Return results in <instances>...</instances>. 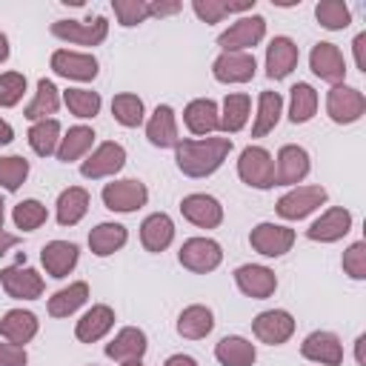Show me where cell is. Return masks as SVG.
<instances>
[{
	"label": "cell",
	"instance_id": "cell-1",
	"mask_svg": "<svg viewBox=\"0 0 366 366\" xmlns=\"http://www.w3.org/2000/svg\"><path fill=\"white\" fill-rule=\"evenodd\" d=\"M229 152H232V137L180 140L174 146V160L186 177H209L223 166Z\"/></svg>",
	"mask_w": 366,
	"mask_h": 366
},
{
	"label": "cell",
	"instance_id": "cell-2",
	"mask_svg": "<svg viewBox=\"0 0 366 366\" xmlns=\"http://www.w3.org/2000/svg\"><path fill=\"white\" fill-rule=\"evenodd\" d=\"M51 34L71 46H100L109 34V20L103 14L89 17V20H54Z\"/></svg>",
	"mask_w": 366,
	"mask_h": 366
},
{
	"label": "cell",
	"instance_id": "cell-3",
	"mask_svg": "<svg viewBox=\"0 0 366 366\" xmlns=\"http://www.w3.org/2000/svg\"><path fill=\"white\" fill-rule=\"evenodd\" d=\"M0 286L14 300H37L43 295V277L37 269L26 266V254H20L14 266L0 272Z\"/></svg>",
	"mask_w": 366,
	"mask_h": 366
},
{
	"label": "cell",
	"instance_id": "cell-4",
	"mask_svg": "<svg viewBox=\"0 0 366 366\" xmlns=\"http://www.w3.org/2000/svg\"><path fill=\"white\" fill-rule=\"evenodd\" d=\"M366 112V97L360 89L355 86H346V83H337L329 89L326 94V114L332 123H340V126H349L355 120H360Z\"/></svg>",
	"mask_w": 366,
	"mask_h": 366
},
{
	"label": "cell",
	"instance_id": "cell-5",
	"mask_svg": "<svg viewBox=\"0 0 366 366\" xmlns=\"http://www.w3.org/2000/svg\"><path fill=\"white\" fill-rule=\"evenodd\" d=\"M237 174L252 189H272L274 186V160L263 146H246L237 160Z\"/></svg>",
	"mask_w": 366,
	"mask_h": 366
},
{
	"label": "cell",
	"instance_id": "cell-6",
	"mask_svg": "<svg viewBox=\"0 0 366 366\" xmlns=\"http://www.w3.org/2000/svg\"><path fill=\"white\" fill-rule=\"evenodd\" d=\"M103 206L109 212H120V214H129V212H137L146 206L149 200V189L146 183L134 180V177H126V180H114V183H106L103 192Z\"/></svg>",
	"mask_w": 366,
	"mask_h": 366
},
{
	"label": "cell",
	"instance_id": "cell-7",
	"mask_svg": "<svg viewBox=\"0 0 366 366\" xmlns=\"http://www.w3.org/2000/svg\"><path fill=\"white\" fill-rule=\"evenodd\" d=\"M177 260L183 269L194 272V274H206V272H214L223 260V249L217 240L212 237H189L180 252H177Z\"/></svg>",
	"mask_w": 366,
	"mask_h": 366
},
{
	"label": "cell",
	"instance_id": "cell-8",
	"mask_svg": "<svg viewBox=\"0 0 366 366\" xmlns=\"http://www.w3.org/2000/svg\"><path fill=\"white\" fill-rule=\"evenodd\" d=\"M263 37H266V20H263L260 14H249V17L234 20V23L217 37V46H220L223 51H249V49H254Z\"/></svg>",
	"mask_w": 366,
	"mask_h": 366
},
{
	"label": "cell",
	"instance_id": "cell-9",
	"mask_svg": "<svg viewBox=\"0 0 366 366\" xmlns=\"http://www.w3.org/2000/svg\"><path fill=\"white\" fill-rule=\"evenodd\" d=\"M323 203H326V189L323 186H295L292 192H286L277 200L274 209L283 220H303L306 214H312Z\"/></svg>",
	"mask_w": 366,
	"mask_h": 366
},
{
	"label": "cell",
	"instance_id": "cell-10",
	"mask_svg": "<svg viewBox=\"0 0 366 366\" xmlns=\"http://www.w3.org/2000/svg\"><path fill=\"white\" fill-rule=\"evenodd\" d=\"M123 166H126V149L114 140H106L80 163V174L89 180H100V177L117 174Z\"/></svg>",
	"mask_w": 366,
	"mask_h": 366
},
{
	"label": "cell",
	"instance_id": "cell-11",
	"mask_svg": "<svg viewBox=\"0 0 366 366\" xmlns=\"http://www.w3.org/2000/svg\"><path fill=\"white\" fill-rule=\"evenodd\" d=\"M249 243L257 254L263 257H280L292 249L295 243V229L289 226H280V223H257L252 232H249Z\"/></svg>",
	"mask_w": 366,
	"mask_h": 366
},
{
	"label": "cell",
	"instance_id": "cell-12",
	"mask_svg": "<svg viewBox=\"0 0 366 366\" xmlns=\"http://www.w3.org/2000/svg\"><path fill=\"white\" fill-rule=\"evenodd\" d=\"M234 283L237 289L252 297V300H266L274 295L277 289V274L269 266H257V263H243L234 269Z\"/></svg>",
	"mask_w": 366,
	"mask_h": 366
},
{
	"label": "cell",
	"instance_id": "cell-13",
	"mask_svg": "<svg viewBox=\"0 0 366 366\" xmlns=\"http://www.w3.org/2000/svg\"><path fill=\"white\" fill-rule=\"evenodd\" d=\"M252 332L260 343L280 346L295 335V317L286 309H269V312H260L252 320Z\"/></svg>",
	"mask_w": 366,
	"mask_h": 366
},
{
	"label": "cell",
	"instance_id": "cell-14",
	"mask_svg": "<svg viewBox=\"0 0 366 366\" xmlns=\"http://www.w3.org/2000/svg\"><path fill=\"white\" fill-rule=\"evenodd\" d=\"M309 69H312L320 80L337 86V83H343V77H346L343 51H340L335 43H315V46H312V54H309Z\"/></svg>",
	"mask_w": 366,
	"mask_h": 366
},
{
	"label": "cell",
	"instance_id": "cell-15",
	"mask_svg": "<svg viewBox=\"0 0 366 366\" xmlns=\"http://www.w3.org/2000/svg\"><path fill=\"white\" fill-rule=\"evenodd\" d=\"M254 54L252 51H223L212 63V74L217 83H249L254 77Z\"/></svg>",
	"mask_w": 366,
	"mask_h": 366
},
{
	"label": "cell",
	"instance_id": "cell-16",
	"mask_svg": "<svg viewBox=\"0 0 366 366\" xmlns=\"http://www.w3.org/2000/svg\"><path fill=\"white\" fill-rule=\"evenodd\" d=\"M312 169V160H309V152L303 146H283L277 152V166H274V186H295L300 183Z\"/></svg>",
	"mask_w": 366,
	"mask_h": 366
},
{
	"label": "cell",
	"instance_id": "cell-17",
	"mask_svg": "<svg viewBox=\"0 0 366 366\" xmlns=\"http://www.w3.org/2000/svg\"><path fill=\"white\" fill-rule=\"evenodd\" d=\"M51 71L66 77V80H80L89 83L97 77V60L92 54L83 51H69V49H57L51 54Z\"/></svg>",
	"mask_w": 366,
	"mask_h": 366
},
{
	"label": "cell",
	"instance_id": "cell-18",
	"mask_svg": "<svg viewBox=\"0 0 366 366\" xmlns=\"http://www.w3.org/2000/svg\"><path fill=\"white\" fill-rule=\"evenodd\" d=\"M300 355L320 366H340L343 363V343L335 332H312L300 343Z\"/></svg>",
	"mask_w": 366,
	"mask_h": 366
},
{
	"label": "cell",
	"instance_id": "cell-19",
	"mask_svg": "<svg viewBox=\"0 0 366 366\" xmlns=\"http://www.w3.org/2000/svg\"><path fill=\"white\" fill-rule=\"evenodd\" d=\"M300 60V51H297V43L286 34H277L272 37V43L266 46V74L272 80H283L292 74V69L297 66Z\"/></svg>",
	"mask_w": 366,
	"mask_h": 366
},
{
	"label": "cell",
	"instance_id": "cell-20",
	"mask_svg": "<svg viewBox=\"0 0 366 366\" xmlns=\"http://www.w3.org/2000/svg\"><path fill=\"white\" fill-rule=\"evenodd\" d=\"M180 212L197 229H217L223 223V206L212 194H186L180 200Z\"/></svg>",
	"mask_w": 366,
	"mask_h": 366
},
{
	"label": "cell",
	"instance_id": "cell-21",
	"mask_svg": "<svg viewBox=\"0 0 366 366\" xmlns=\"http://www.w3.org/2000/svg\"><path fill=\"white\" fill-rule=\"evenodd\" d=\"M349 229H352V212L343 206H332L306 229V237L317 243H335L343 234H349Z\"/></svg>",
	"mask_w": 366,
	"mask_h": 366
},
{
	"label": "cell",
	"instance_id": "cell-22",
	"mask_svg": "<svg viewBox=\"0 0 366 366\" xmlns=\"http://www.w3.org/2000/svg\"><path fill=\"white\" fill-rule=\"evenodd\" d=\"M172 240H174V223L166 212H154L140 223V243L146 252H152V254L166 252L172 246Z\"/></svg>",
	"mask_w": 366,
	"mask_h": 366
},
{
	"label": "cell",
	"instance_id": "cell-23",
	"mask_svg": "<svg viewBox=\"0 0 366 366\" xmlns=\"http://www.w3.org/2000/svg\"><path fill=\"white\" fill-rule=\"evenodd\" d=\"M77 257H80V249L69 240H51L40 249V263L51 277H66L77 266Z\"/></svg>",
	"mask_w": 366,
	"mask_h": 366
},
{
	"label": "cell",
	"instance_id": "cell-24",
	"mask_svg": "<svg viewBox=\"0 0 366 366\" xmlns=\"http://www.w3.org/2000/svg\"><path fill=\"white\" fill-rule=\"evenodd\" d=\"M40 329V320L37 315L26 312V309H9L3 317H0V337L14 343V346H26Z\"/></svg>",
	"mask_w": 366,
	"mask_h": 366
},
{
	"label": "cell",
	"instance_id": "cell-25",
	"mask_svg": "<svg viewBox=\"0 0 366 366\" xmlns=\"http://www.w3.org/2000/svg\"><path fill=\"white\" fill-rule=\"evenodd\" d=\"M183 123L192 134H212L220 129V109L212 97H197L183 109Z\"/></svg>",
	"mask_w": 366,
	"mask_h": 366
},
{
	"label": "cell",
	"instance_id": "cell-26",
	"mask_svg": "<svg viewBox=\"0 0 366 366\" xmlns=\"http://www.w3.org/2000/svg\"><path fill=\"white\" fill-rule=\"evenodd\" d=\"M146 137L157 149H172V146L180 143V137H177V117H174L172 106L163 103V106H157L152 112V117L146 123Z\"/></svg>",
	"mask_w": 366,
	"mask_h": 366
},
{
	"label": "cell",
	"instance_id": "cell-27",
	"mask_svg": "<svg viewBox=\"0 0 366 366\" xmlns=\"http://www.w3.org/2000/svg\"><path fill=\"white\" fill-rule=\"evenodd\" d=\"M112 326H114V309L106 306V303H94V306L77 320L74 337H77L80 343H94V340L106 337Z\"/></svg>",
	"mask_w": 366,
	"mask_h": 366
},
{
	"label": "cell",
	"instance_id": "cell-28",
	"mask_svg": "<svg viewBox=\"0 0 366 366\" xmlns=\"http://www.w3.org/2000/svg\"><path fill=\"white\" fill-rule=\"evenodd\" d=\"M146 349H149V343H146L143 329L126 326V329H120V332L106 343V357L120 360V363H126V360H140V357L146 355Z\"/></svg>",
	"mask_w": 366,
	"mask_h": 366
},
{
	"label": "cell",
	"instance_id": "cell-29",
	"mask_svg": "<svg viewBox=\"0 0 366 366\" xmlns=\"http://www.w3.org/2000/svg\"><path fill=\"white\" fill-rule=\"evenodd\" d=\"M214 357L223 366H254L257 360V349L252 340L240 337V335H226L220 337V343L214 346Z\"/></svg>",
	"mask_w": 366,
	"mask_h": 366
},
{
	"label": "cell",
	"instance_id": "cell-30",
	"mask_svg": "<svg viewBox=\"0 0 366 366\" xmlns=\"http://www.w3.org/2000/svg\"><path fill=\"white\" fill-rule=\"evenodd\" d=\"M214 329V315L209 306H200V303H192L180 312L177 317V335L186 337V340H200L206 337L209 332Z\"/></svg>",
	"mask_w": 366,
	"mask_h": 366
},
{
	"label": "cell",
	"instance_id": "cell-31",
	"mask_svg": "<svg viewBox=\"0 0 366 366\" xmlns=\"http://www.w3.org/2000/svg\"><path fill=\"white\" fill-rule=\"evenodd\" d=\"M126 240H129V232H126V226H120V223H97V226L89 232V249H92V254H97V257L114 254L117 249L126 246Z\"/></svg>",
	"mask_w": 366,
	"mask_h": 366
},
{
	"label": "cell",
	"instance_id": "cell-32",
	"mask_svg": "<svg viewBox=\"0 0 366 366\" xmlns=\"http://www.w3.org/2000/svg\"><path fill=\"white\" fill-rule=\"evenodd\" d=\"M89 212V192L83 186H69L57 197V223L60 226H74L86 217Z\"/></svg>",
	"mask_w": 366,
	"mask_h": 366
},
{
	"label": "cell",
	"instance_id": "cell-33",
	"mask_svg": "<svg viewBox=\"0 0 366 366\" xmlns=\"http://www.w3.org/2000/svg\"><path fill=\"white\" fill-rule=\"evenodd\" d=\"M60 100H63V97H60L57 86H54L51 80L40 77V80H37V92H34V100L26 106L23 117L31 120V123H37V120H49V114H54V112L60 109Z\"/></svg>",
	"mask_w": 366,
	"mask_h": 366
},
{
	"label": "cell",
	"instance_id": "cell-34",
	"mask_svg": "<svg viewBox=\"0 0 366 366\" xmlns=\"http://www.w3.org/2000/svg\"><path fill=\"white\" fill-rule=\"evenodd\" d=\"M92 143H94V129H92V126H71V129L60 137V146H57L54 154H57V160L71 163V160L86 157L89 149H92Z\"/></svg>",
	"mask_w": 366,
	"mask_h": 366
},
{
	"label": "cell",
	"instance_id": "cell-35",
	"mask_svg": "<svg viewBox=\"0 0 366 366\" xmlns=\"http://www.w3.org/2000/svg\"><path fill=\"white\" fill-rule=\"evenodd\" d=\"M86 300H89V283H86V280L69 283L66 289H60V292H54V295L49 297V315H51V317H69V315H74Z\"/></svg>",
	"mask_w": 366,
	"mask_h": 366
},
{
	"label": "cell",
	"instance_id": "cell-36",
	"mask_svg": "<svg viewBox=\"0 0 366 366\" xmlns=\"http://www.w3.org/2000/svg\"><path fill=\"white\" fill-rule=\"evenodd\" d=\"M280 112H283L280 92H260V97H257V114H254V123H252V137L269 134L277 126Z\"/></svg>",
	"mask_w": 366,
	"mask_h": 366
},
{
	"label": "cell",
	"instance_id": "cell-37",
	"mask_svg": "<svg viewBox=\"0 0 366 366\" xmlns=\"http://www.w3.org/2000/svg\"><path fill=\"white\" fill-rule=\"evenodd\" d=\"M249 109H252V97L243 94V92H234V94H226L223 100V112H220V129L226 134H234L246 126L249 120Z\"/></svg>",
	"mask_w": 366,
	"mask_h": 366
},
{
	"label": "cell",
	"instance_id": "cell-38",
	"mask_svg": "<svg viewBox=\"0 0 366 366\" xmlns=\"http://www.w3.org/2000/svg\"><path fill=\"white\" fill-rule=\"evenodd\" d=\"M317 112V92L309 83H295L289 89V120L292 123H309Z\"/></svg>",
	"mask_w": 366,
	"mask_h": 366
},
{
	"label": "cell",
	"instance_id": "cell-39",
	"mask_svg": "<svg viewBox=\"0 0 366 366\" xmlns=\"http://www.w3.org/2000/svg\"><path fill=\"white\" fill-rule=\"evenodd\" d=\"M29 146H31V152L40 154V157L54 154L57 146H60V123H57L54 117L31 123V129H29Z\"/></svg>",
	"mask_w": 366,
	"mask_h": 366
},
{
	"label": "cell",
	"instance_id": "cell-40",
	"mask_svg": "<svg viewBox=\"0 0 366 366\" xmlns=\"http://www.w3.org/2000/svg\"><path fill=\"white\" fill-rule=\"evenodd\" d=\"M254 9V0H246V3H226V0H194L192 3V11L203 20V23H220L226 14H234V11H252Z\"/></svg>",
	"mask_w": 366,
	"mask_h": 366
},
{
	"label": "cell",
	"instance_id": "cell-41",
	"mask_svg": "<svg viewBox=\"0 0 366 366\" xmlns=\"http://www.w3.org/2000/svg\"><path fill=\"white\" fill-rule=\"evenodd\" d=\"M63 103H66V109H69L74 117H80V120L97 117V112H100V106H103L100 94L92 92V89H66V92H63Z\"/></svg>",
	"mask_w": 366,
	"mask_h": 366
},
{
	"label": "cell",
	"instance_id": "cell-42",
	"mask_svg": "<svg viewBox=\"0 0 366 366\" xmlns=\"http://www.w3.org/2000/svg\"><path fill=\"white\" fill-rule=\"evenodd\" d=\"M112 114H114V120H117L120 126L134 129V126H140L143 117H146V112H143V100H140L137 94H132V92L114 94V100H112Z\"/></svg>",
	"mask_w": 366,
	"mask_h": 366
},
{
	"label": "cell",
	"instance_id": "cell-43",
	"mask_svg": "<svg viewBox=\"0 0 366 366\" xmlns=\"http://www.w3.org/2000/svg\"><path fill=\"white\" fill-rule=\"evenodd\" d=\"M315 17L329 31H340V29H346L352 23V11H349V6L343 0H320L315 6Z\"/></svg>",
	"mask_w": 366,
	"mask_h": 366
},
{
	"label": "cell",
	"instance_id": "cell-44",
	"mask_svg": "<svg viewBox=\"0 0 366 366\" xmlns=\"http://www.w3.org/2000/svg\"><path fill=\"white\" fill-rule=\"evenodd\" d=\"M11 220H14V226L20 229V232H34V229H40L46 220H49V212H46V206L40 203V200H20L17 206H14V212H11Z\"/></svg>",
	"mask_w": 366,
	"mask_h": 366
},
{
	"label": "cell",
	"instance_id": "cell-45",
	"mask_svg": "<svg viewBox=\"0 0 366 366\" xmlns=\"http://www.w3.org/2000/svg\"><path fill=\"white\" fill-rule=\"evenodd\" d=\"M29 177V160L20 154L0 157V186L6 192H17Z\"/></svg>",
	"mask_w": 366,
	"mask_h": 366
},
{
	"label": "cell",
	"instance_id": "cell-46",
	"mask_svg": "<svg viewBox=\"0 0 366 366\" xmlns=\"http://www.w3.org/2000/svg\"><path fill=\"white\" fill-rule=\"evenodd\" d=\"M112 9H114V17L123 29H132V26L143 23L146 17H152L146 0H112Z\"/></svg>",
	"mask_w": 366,
	"mask_h": 366
},
{
	"label": "cell",
	"instance_id": "cell-47",
	"mask_svg": "<svg viewBox=\"0 0 366 366\" xmlns=\"http://www.w3.org/2000/svg\"><path fill=\"white\" fill-rule=\"evenodd\" d=\"M26 94V77L20 71H3L0 74V106L11 109L23 100Z\"/></svg>",
	"mask_w": 366,
	"mask_h": 366
},
{
	"label": "cell",
	"instance_id": "cell-48",
	"mask_svg": "<svg viewBox=\"0 0 366 366\" xmlns=\"http://www.w3.org/2000/svg\"><path fill=\"white\" fill-rule=\"evenodd\" d=\"M343 272L352 280H366V243L363 240H355L343 252Z\"/></svg>",
	"mask_w": 366,
	"mask_h": 366
},
{
	"label": "cell",
	"instance_id": "cell-49",
	"mask_svg": "<svg viewBox=\"0 0 366 366\" xmlns=\"http://www.w3.org/2000/svg\"><path fill=\"white\" fill-rule=\"evenodd\" d=\"M29 363V355L23 346H14V343H0V366H26Z\"/></svg>",
	"mask_w": 366,
	"mask_h": 366
},
{
	"label": "cell",
	"instance_id": "cell-50",
	"mask_svg": "<svg viewBox=\"0 0 366 366\" xmlns=\"http://www.w3.org/2000/svg\"><path fill=\"white\" fill-rule=\"evenodd\" d=\"M352 49H355V63L360 71H366V31H360L355 40H352Z\"/></svg>",
	"mask_w": 366,
	"mask_h": 366
},
{
	"label": "cell",
	"instance_id": "cell-51",
	"mask_svg": "<svg viewBox=\"0 0 366 366\" xmlns=\"http://www.w3.org/2000/svg\"><path fill=\"white\" fill-rule=\"evenodd\" d=\"M180 9H183V3H149L152 17H169V14H177Z\"/></svg>",
	"mask_w": 366,
	"mask_h": 366
},
{
	"label": "cell",
	"instance_id": "cell-52",
	"mask_svg": "<svg viewBox=\"0 0 366 366\" xmlns=\"http://www.w3.org/2000/svg\"><path fill=\"white\" fill-rule=\"evenodd\" d=\"M17 234H9V232H3V226H0V254H6L11 246H17Z\"/></svg>",
	"mask_w": 366,
	"mask_h": 366
},
{
	"label": "cell",
	"instance_id": "cell-53",
	"mask_svg": "<svg viewBox=\"0 0 366 366\" xmlns=\"http://www.w3.org/2000/svg\"><path fill=\"white\" fill-rule=\"evenodd\" d=\"M163 366H197V360H194V357H189V355H172Z\"/></svg>",
	"mask_w": 366,
	"mask_h": 366
},
{
	"label": "cell",
	"instance_id": "cell-54",
	"mask_svg": "<svg viewBox=\"0 0 366 366\" xmlns=\"http://www.w3.org/2000/svg\"><path fill=\"white\" fill-rule=\"evenodd\" d=\"M14 140V129L0 117V146H6V143H11Z\"/></svg>",
	"mask_w": 366,
	"mask_h": 366
},
{
	"label": "cell",
	"instance_id": "cell-55",
	"mask_svg": "<svg viewBox=\"0 0 366 366\" xmlns=\"http://www.w3.org/2000/svg\"><path fill=\"white\" fill-rule=\"evenodd\" d=\"M9 60V37L0 31V63H6Z\"/></svg>",
	"mask_w": 366,
	"mask_h": 366
},
{
	"label": "cell",
	"instance_id": "cell-56",
	"mask_svg": "<svg viewBox=\"0 0 366 366\" xmlns=\"http://www.w3.org/2000/svg\"><path fill=\"white\" fill-rule=\"evenodd\" d=\"M363 343H366V335H360L357 343H355V355H357V363L360 366H363Z\"/></svg>",
	"mask_w": 366,
	"mask_h": 366
},
{
	"label": "cell",
	"instance_id": "cell-57",
	"mask_svg": "<svg viewBox=\"0 0 366 366\" xmlns=\"http://www.w3.org/2000/svg\"><path fill=\"white\" fill-rule=\"evenodd\" d=\"M120 366H146V363H140V360H126V363H120Z\"/></svg>",
	"mask_w": 366,
	"mask_h": 366
},
{
	"label": "cell",
	"instance_id": "cell-58",
	"mask_svg": "<svg viewBox=\"0 0 366 366\" xmlns=\"http://www.w3.org/2000/svg\"><path fill=\"white\" fill-rule=\"evenodd\" d=\"M3 206H6V203H3V197H0V226H3Z\"/></svg>",
	"mask_w": 366,
	"mask_h": 366
},
{
	"label": "cell",
	"instance_id": "cell-59",
	"mask_svg": "<svg viewBox=\"0 0 366 366\" xmlns=\"http://www.w3.org/2000/svg\"><path fill=\"white\" fill-rule=\"evenodd\" d=\"M92 366H94V363H92Z\"/></svg>",
	"mask_w": 366,
	"mask_h": 366
}]
</instances>
